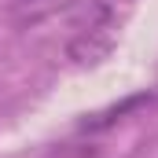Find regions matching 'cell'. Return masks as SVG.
I'll use <instances>...</instances> for the list:
<instances>
[{
    "label": "cell",
    "mask_w": 158,
    "mask_h": 158,
    "mask_svg": "<svg viewBox=\"0 0 158 158\" xmlns=\"http://www.w3.org/2000/svg\"><path fill=\"white\" fill-rule=\"evenodd\" d=\"M110 19L114 11L107 4H81V19L74 22V40H70V55L77 63H96V55H103L110 48Z\"/></svg>",
    "instance_id": "obj_1"
},
{
    "label": "cell",
    "mask_w": 158,
    "mask_h": 158,
    "mask_svg": "<svg viewBox=\"0 0 158 158\" xmlns=\"http://www.w3.org/2000/svg\"><path fill=\"white\" fill-rule=\"evenodd\" d=\"M143 103H151V96H147V92L129 96L121 107H110V110H103V114H96V118H85V121H81V132H99V129H110L121 114H129V110H136V107H143Z\"/></svg>",
    "instance_id": "obj_2"
}]
</instances>
